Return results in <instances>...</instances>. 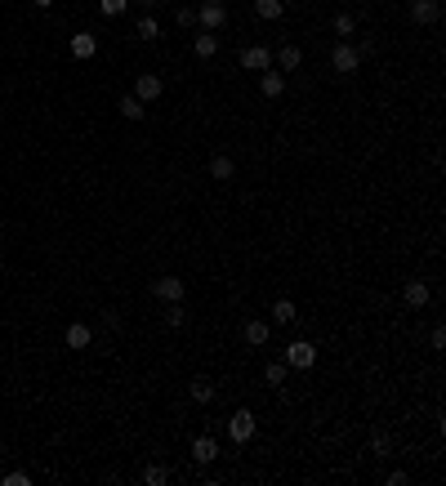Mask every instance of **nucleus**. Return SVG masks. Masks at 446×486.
I'll use <instances>...</instances> for the list:
<instances>
[{"mask_svg":"<svg viewBox=\"0 0 446 486\" xmlns=\"http://www.w3.org/2000/svg\"><path fill=\"white\" fill-rule=\"evenodd\" d=\"M330 68H335V72H344V76H353L357 68H362V54H357L353 50V45H335V50H330Z\"/></svg>","mask_w":446,"mask_h":486,"instance_id":"obj_1","label":"nucleus"},{"mask_svg":"<svg viewBox=\"0 0 446 486\" xmlns=\"http://www.w3.org/2000/svg\"><path fill=\"white\" fill-rule=\"evenodd\" d=\"M196 18H201V32H219L227 23V5L223 0H205V5L196 9Z\"/></svg>","mask_w":446,"mask_h":486,"instance_id":"obj_2","label":"nucleus"},{"mask_svg":"<svg viewBox=\"0 0 446 486\" xmlns=\"http://www.w3.org/2000/svg\"><path fill=\"white\" fill-rule=\"evenodd\" d=\"M227 437H232L236 446H245V442L254 437V415L245 411V406H241V411H236L232 419H227Z\"/></svg>","mask_w":446,"mask_h":486,"instance_id":"obj_3","label":"nucleus"},{"mask_svg":"<svg viewBox=\"0 0 446 486\" xmlns=\"http://www.w3.org/2000/svg\"><path fill=\"white\" fill-rule=\"evenodd\" d=\"M312 361H317V348H312L308 339H295V344L286 348V366H295V370H308Z\"/></svg>","mask_w":446,"mask_h":486,"instance_id":"obj_4","label":"nucleus"},{"mask_svg":"<svg viewBox=\"0 0 446 486\" xmlns=\"http://www.w3.org/2000/svg\"><path fill=\"white\" fill-rule=\"evenodd\" d=\"M152 294H156L161 303H183V281L179 277H161V281H152Z\"/></svg>","mask_w":446,"mask_h":486,"instance_id":"obj_5","label":"nucleus"},{"mask_svg":"<svg viewBox=\"0 0 446 486\" xmlns=\"http://www.w3.org/2000/svg\"><path fill=\"white\" fill-rule=\"evenodd\" d=\"M161 90H165V85H161V76H156V72H143V76L134 81V99H139V103L161 99Z\"/></svg>","mask_w":446,"mask_h":486,"instance_id":"obj_6","label":"nucleus"},{"mask_svg":"<svg viewBox=\"0 0 446 486\" xmlns=\"http://www.w3.org/2000/svg\"><path fill=\"white\" fill-rule=\"evenodd\" d=\"M411 18L420 27H433L442 18V5H438V0H411Z\"/></svg>","mask_w":446,"mask_h":486,"instance_id":"obj_7","label":"nucleus"},{"mask_svg":"<svg viewBox=\"0 0 446 486\" xmlns=\"http://www.w3.org/2000/svg\"><path fill=\"white\" fill-rule=\"evenodd\" d=\"M241 68L245 72H268L272 68V54L263 50V45H250V50H241Z\"/></svg>","mask_w":446,"mask_h":486,"instance_id":"obj_8","label":"nucleus"},{"mask_svg":"<svg viewBox=\"0 0 446 486\" xmlns=\"http://www.w3.org/2000/svg\"><path fill=\"white\" fill-rule=\"evenodd\" d=\"M99 54V36L94 32H76L72 36V59H94Z\"/></svg>","mask_w":446,"mask_h":486,"instance_id":"obj_9","label":"nucleus"},{"mask_svg":"<svg viewBox=\"0 0 446 486\" xmlns=\"http://www.w3.org/2000/svg\"><path fill=\"white\" fill-rule=\"evenodd\" d=\"M241 335H245V344H250V348H259V344H268L272 326H268V321H245V326H241Z\"/></svg>","mask_w":446,"mask_h":486,"instance_id":"obj_10","label":"nucleus"},{"mask_svg":"<svg viewBox=\"0 0 446 486\" xmlns=\"http://www.w3.org/2000/svg\"><path fill=\"white\" fill-rule=\"evenodd\" d=\"M259 90H263V99H281V94H286V76H281V72H263L259 76Z\"/></svg>","mask_w":446,"mask_h":486,"instance_id":"obj_11","label":"nucleus"},{"mask_svg":"<svg viewBox=\"0 0 446 486\" xmlns=\"http://www.w3.org/2000/svg\"><path fill=\"white\" fill-rule=\"evenodd\" d=\"M402 299H406V303H411V308H424V303H429V299H433V290H429V285H424V281H406Z\"/></svg>","mask_w":446,"mask_h":486,"instance_id":"obj_12","label":"nucleus"},{"mask_svg":"<svg viewBox=\"0 0 446 486\" xmlns=\"http://www.w3.org/2000/svg\"><path fill=\"white\" fill-rule=\"evenodd\" d=\"M63 339H68V348H90L94 330L85 326V321H72V326H68V335H63Z\"/></svg>","mask_w":446,"mask_h":486,"instance_id":"obj_13","label":"nucleus"},{"mask_svg":"<svg viewBox=\"0 0 446 486\" xmlns=\"http://www.w3.org/2000/svg\"><path fill=\"white\" fill-rule=\"evenodd\" d=\"M214 455H219V442H214V437H196L192 442V460L196 464H210Z\"/></svg>","mask_w":446,"mask_h":486,"instance_id":"obj_14","label":"nucleus"},{"mask_svg":"<svg viewBox=\"0 0 446 486\" xmlns=\"http://www.w3.org/2000/svg\"><path fill=\"white\" fill-rule=\"evenodd\" d=\"M254 14H259L263 23H277V18L286 14V0H254Z\"/></svg>","mask_w":446,"mask_h":486,"instance_id":"obj_15","label":"nucleus"},{"mask_svg":"<svg viewBox=\"0 0 446 486\" xmlns=\"http://www.w3.org/2000/svg\"><path fill=\"white\" fill-rule=\"evenodd\" d=\"M299 63H303V50H299V45H281V50H277V68H281V72H295Z\"/></svg>","mask_w":446,"mask_h":486,"instance_id":"obj_16","label":"nucleus"},{"mask_svg":"<svg viewBox=\"0 0 446 486\" xmlns=\"http://www.w3.org/2000/svg\"><path fill=\"white\" fill-rule=\"evenodd\" d=\"M192 50H196V59H214V54H219V36L214 32H201L192 41Z\"/></svg>","mask_w":446,"mask_h":486,"instance_id":"obj_17","label":"nucleus"},{"mask_svg":"<svg viewBox=\"0 0 446 486\" xmlns=\"http://www.w3.org/2000/svg\"><path fill=\"white\" fill-rule=\"evenodd\" d=\"M232 174H236V161H232V156H214V161H210V179H219V183H227Z\"/></svg>","mask_w":446,"mask_h":486,"instance_id":"obj_18","label":"nucleus"},{"mask_svg":"<svg viewBox=\"0 0 446 486\" xmlns=\"http://www.w3.org/2000/svg\"><path fill=\"white\" fill-rule=\"evenodd\" d=\"M116 108H121V117H125V121H143V112H148V108H143V103H139V99H134V94H125V99H121V103H116Z\"/></svg>","mask_w":446,"mask_h":486,"instance_id":"obj_19","label":"nucleus"},{"mask_svg":"<svg viewBox=\"0 0 446 486\" xmlns=\"http://www.w3.org/2000/svg\"><path fill=\"white\" fill-rule=\"evenodd\" d=\"M192 402H214V384H210V379H205V375H196L192 379Z\"/></svg>","mask_w":446,"mask_h":486,"instance_id":"obj_20","label":"nucleus"},{"mask_svg":"<svg viewBox=\"0 0 446 486\" xmlns=\"http://www.w3.org/2000/svg\"><path fill=\"white\" fill-rule=\"evenodd\" d=\"M272 321H277V326H290V321H295V303L277 299V303H272Z\"/></svg>","mask_w":446,"mask_h":486,"instance_id":"obj_21","label":"nucleus"},{"mask_svg":"<svg viewBox=\"0 0 446 486\" xmlns=\"http://www.w3.org/2000/svg\"><path fill=\"white\" fill-rule=\"evenodd\" d=\"M286 375H290V366H286V361H268V370H263V379H268L272 388H281V384H286Z\"/></svg>","mask_w":446,"mask_h":486,"instance_id":"obj_22","label":"nucleus"},{"mask_svg":"<svg viewBox=\"0 0 446 486\" xmlns=\"http://www.w3.org/2000/svg\"><path fill=\"white\" fill-rule=\"evenodd\" d=\"M143 482H148V486H165V482H170V469H165V464H148V469H143Z\"/></svg>","mask_w":446,"mask_h":486,"instance_id":"obj_23","label":"nucleus"},{"mask_svg":"<svg viewBox=\"0 0 446 486\" xmlns=\"http://www.w3.org/2000/svg\"><path fill=\"white\" fill-rule=\"evenodd\" d=\"M134 32H139V41H156V36H161V27H156V18H139V27H134Z\"/></svg>","mask_w":446,"mask_h":486,"instance_id":"obj_24","label":"nucleus"},{"mask_svg":"<svg viewBox=\"0 0 446 486\" xmlns=\"http://www.w3.org/2000/svg\"><path fill=\"white\" fill-rule=\"evenodd\" d=\"M183 321H187L183 303H170V312H165V326H170V330H179V326H183Z\"/></svg>","mask_w":446,"mask_h":486,"instance_id":"obj_25","label":"nucleus"},{"mask_svg":"<svg viewBox=\"0 0 446 486\" xmlns=\"http://www.w3.org/2000/svg\"><path fill=\"white\" fill-rule=\"evenodd\" d=\"M371 446H375V455H388V451H393V437H388L384 428H379V433L371 437Z\"/></svg>","mask_w":446,"mask_h":486,"instance_id":"obj_26","label":"nucleus"},{"mask_svg":"<svg viewBox=\"0 0 446 486\" xmlns=\"http://www.w3.org/2000/svg\"><path fill=\"white\" fill-rule=\"evenodd\" d=\"M99 5H103V14H108V18H116V14H125V9H130V0H99Z\"/></svg>","mask_w":446,"mask_h":486,"instance_id":"obj_27","label":"nucleus"},{"mask_svg":"<svg viewBox=\"0 0 446 486\" xmlns=\"http://www.w3.org/2000/svg\"><path fill=\"white\" fill-rule=\"evenodd\" d=\"M353 27H357L353 14H335V32H339V36H353Z\"/></svg>","mask_w":446,"mask_h":486,"instance_id":"obj_28","label":"nucleus"},{"mask_svg":"<svg viewBox=\"0 0 446 486\" xmlns=\"http://www.w3.org/2000/svg\"><path fill=\"white\" fill-rule=\"evenodd\" d=\"M5 486H32V478L27 473H5Z\"/></svg>","mask_w":446,"mask_h":486,"instance_id":"obj_29","label":"nucleus"},{"mask_svg":"<svg viewBox=\"0 0 446 486\" xmlns=\"http://www.w3.org/2000/svg\"><path fill=\"white\" fill-rule=\"evenodd\" d=\"M196 23V9H179V27H192Z\"/></svg>","mask_w":446,"mask_h":486,"instance_id":"obj_30","label":"nucleus"},{"mask_svg":"<svg viewBox=\"0 0 446 486\" xmlns=\"http://www.w3.org/2000/svg\"><path fill=\"white\" fill-rule=\"evenodd\" d=\"M32 5H36V9H50V5H54V0H32Z\"/></svg>","mask_w":446,"mask_h":486,"instance_id":"obj_31","label":"nucleus"},{"mask_svg":"<svg viewBox=\"0 0 446 486\" xmlns=\"http://www.w3.org/2000/svg\"><path fill=\"white\" fill-rule=\"evenodd\" d=\"M139 5H148V9H156V5H161V0H139Z\"/></svg>","mask_w":446,"mask_h":486,"instance_id":"obj_32","label":"nucleus"}]
</instances>
